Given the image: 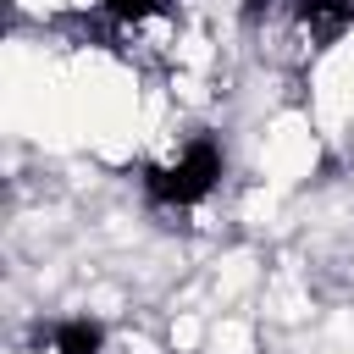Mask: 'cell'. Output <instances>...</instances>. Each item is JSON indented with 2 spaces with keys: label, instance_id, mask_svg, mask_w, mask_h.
I'll return each mask as SVG.
<instances>
[{
  "label": "cell",
  "instance_id": "6da1fadb",
  "mask_svg": "<svg viewBox=\"0 0 354 354\" xmlns=\"http://www.w3.org/2000/svg\"><path fill=\"white\" fill-rule=\"evenodd\" d=\"M221 177H227V144L216 133H194L177 155L149 160L138 171V188L160 210H194V205H205L221 188Z\"/></svg>",
  "mask_w": 354,
  "mask_h": 354
},
{
  "label": "cell",
  "instance_id": "7a4b0ae2",
  "mask_svg": "<svg viewBox=\"0 0 354 354\" xmlns=\"http://www.w3.org/2000/svg\"><path fill=\"white\" fill-rule=\"evenodd\" d=\"M288 11L299 17V28L315 44H332L354 28V0H288Z\"/></svg>",
  "mask_w": 354,
  "mask_h": 354
},
{
  "label": "cell",
  "instance_id": "3957f363",
  "mask_svg": "<svg viewBox=\"0 0 354 354\" xmlns=\"http://www.w3.org/2000/svg\"><path fill=\"white\" fill-rule=\"evenodd\" d=\"M50 354H105V321L100 315H61L50 326Z\"/></svg>",
  "mask_w": 354,
  "mask_h": 354
},
{
  "label": "cell",
  "instance_id": "277c9868",
  "mask_svg": "<svg viewBox=\"0 0 354 354\" xmlns=\"http://www.w3.org/2000/svg\"><path fill=\"white\" fill-rule=\"evenodd\" d=\"M105 11H111L116 22H149V17L166 11V0H105Z\"/></svg>",
  "mask_w": 354,
  "mask_h": 354
}]
</instances>
